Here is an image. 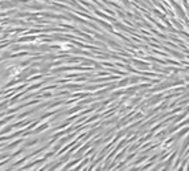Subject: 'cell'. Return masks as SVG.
Wrapping results in <instances>:
<instances>
[{
  "mask_svg": "<svg viewBox=\"0 0 189 171\" xmlns=\"http://www.w3.org/2000/svg\"><path fill=\"white\" fill-rule=\"evenodd\" d=\"M23 139H24V137L21 139H17V141H15V142H12V143H10V145H7L5 146V149H13L15 146H17V145H20L21 142H23Z\"/></svg>",
  "mask_w": 189,
  "mask_h": 171,
  "instance_id": "277c9868",
  "label": "cell"
},
{
  "mask_svg": "<svg viewBox=\"0 0 189 171\" xmlns=\"http://www.w3.org/2000/svg\"><path fill=\"white\" fill-rule=\"evenodd\" d=\"M37 36H28V37H20L17 40H15V42H28V41H36Z\"/></svg>",
  "mask_w": 189,
  "mask_h": 171,
  "instance_id": "7a4b0ae2",
  "label": "cell"
},
{
  "mask_svg": "<svg viewBox=\"0 0 189 171\" xmlns=\"http://www.w3.org/2000/svg\"><path fill=\"white\" fill-rule=\"evenodd\" d=\"M8 103H10V102H8V101H4V102H1V103H0V110H1V109H5V108H7V106H8Z\"/></svg>",
  "mask_w": 189,
  "mask_h": 171,
  "instance_id": "52a82bcc",
  "label": "cell"
},
{
  "mask_svg": "<svg viewBox=\"0 0 189 171\" xmlns=\"http://www.w3.org/2000/svg\"><path fill=\"white\" fill-rule=\"evenodd\" d=\"M13 118H16V115H8L7 118H4V120H1V121H0V127H1V126H4V125L7 123V122H10L11 120H13Z\"/></svg>",
  "mask_w": 189,
  "mask_h": 171,
  "instance_id": "5b68a950",
  "label": "cell"
},
{
  "mask_svg": "<svg viewBox=\"0 0 189 171\" xmlns=\"http://www.w3.org/2000/svg\"><path fill=\"white\" fill-rule=\"evenodd\" d=\"M38 142H40V139H38V138L33 139V141H28V142L25 143V145H24V147H33V146H35V145H37Z\"/></svg>",
  "mask_w": 189,
  "mask_h": 171,
  "instance_id": "3957f363",
  "label": "cell"
},
{
  "mask_svg": "<svg viewBox=\"0 0 189 171\" xmlns=\"http://www.w3.org/2000/svg\"><path fill=\"white\" fill-rule=\"evenodd\" d=\"M21 152H24V147H23V149H21V147H20V149H19V150H17L16 152H13V155H12V157H11V158H16V157H17V155H20V154H21Z\"/></svg>",
  "mask_w": 189,
  "mask_h": 171,
  "instance_id": "8992f818",
  "label": "cell"
},
{
  "mask_svg": "<svg viewBox=\"0 0 189 171\" xmlns=\"http://www.w3.org/2000/svg\"><path fill=\"white\" fill-rule=\"evenodd\" d=\"M49 126H50V122H44V123L40 125L38 127H36L33 131H30V134H38V133H41V131H45V130L49 129Z\"/></svg>",
  "mask_w": 189,
  "mask_h": 171,
  "instance_id": "6da1fadb",
  "label": "cell"
}]
</instances>
